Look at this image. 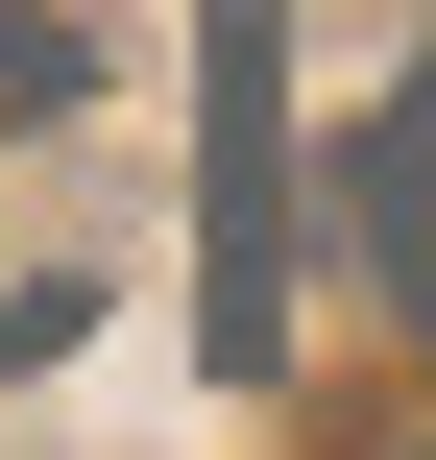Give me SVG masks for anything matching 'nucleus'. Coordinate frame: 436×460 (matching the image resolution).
<instances>
[{
	"instance_id": "f03ea898",
	"label": "nucleus",
	"mask_w": 436,
	"mask_h": 460,
	"mask_svg": "<svg viewBox=\"0 0 436 460\" xmlns=\"http://www.w3.org/2000/svg\"><path fill=\"white\" fill-rule=\"evenodd\" d=\"M364 218L413 243V291H436V73H413V97H388V146H364Z\"/></svg>"
},
{
	"instance_id": "f257e3e1",
	"label": "nucleus",
	"mask_w": 436,
	"mask_h": 460,
	"mask_svg": "<svg viewBox=\"0 0 436 460\" xmlns=\"http://www.w3.org/2000/svg\"><path fill=\"white\" fill-rule=\"evenodd\" d=\"M97 267H121V97L49 24H0V364H49L97 315Z\"/></svg>"
}]
</instances>
